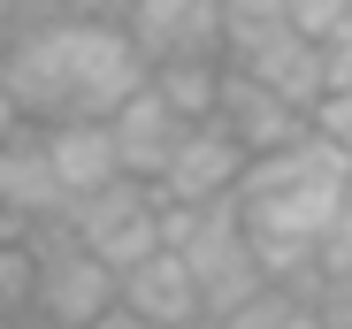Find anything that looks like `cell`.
<instances>
[{
    "instance_id": "11",
    "label": "cell",
    "mask_w": 352,
    "mask_h": 329,
    "mask_svg": "<svg viewBox=\"0 0 352 329\" xmlns=\"http://www.w3.org/2000/svg\"><path fill=\"white\" fill-rule=\"evenodd\" d=\"M38 146H46V161H54V177H62L69 199L107 192L115 177H123V161H115V131H107V123H46Z\"/></svg>"
},
{
    "instance_id": "14",
    "label": "cell",
    "mask_w": 352,
    "mask_h": 329,
    "mask_svg": "<svg viewBox=\"0 0 352 329\" xmlns=\"http://www.w3.org/2000/svg\"><path fill=\"white\" fill-rule=\"evenodd\" d=\"M283 16H291V31H299V38L329 46V38L352 31V0H283Z\"/></svg>"
},
{
    "instance_id": "12",
    "label": "cell",
    "mask_w": 352,
    "mask_h": 329,
    "mask_svg": "<svg viewBox=\"0 0 352 329\" xmlns=\"http://www.w3.org/2000/svg\"><path fill=\"white\" fill-rule=\"evenodd\" d=\"M146 84L161 92V107L176 123H214V100H222V54H176V62H153Z\"/></svg>"
},
{
    "instance_id": "9",
    "label": "cell",
    "mask_w": 352,
    "mask_h": 329,
    "mask_svg": "<svg viewBox=\"0 0 352 329\" xmlns=\"http://www.w3.org/2000/svg\"><path fill=\"white\" fill-rule=\"evenodd\" d=\"M115 306L153 321V329H207V306H199V284H192V268L176 260L168 245L146 253L131 276H115Z\"/></svg>"
},
{
    "instance_id": "10",
    "label": "cell",
    "mask_w": 352,
    "mask_h": 329,
    "mask_svg": "<svg viewBox=\"0 0 352 329\" xmlns=\"http://www.w3.org/2000/svg\"><path fill=\"white\" fill-rule=\"evenodd\" d=\"M107 131H115V161H123V177H138V184H153L161 169H168V153H176V138H184L192 123H176L168 107H161V92L153 84H138L123 107L107 115Z\"/></svg>"
},
{
    "instance_id": "16",
    "label": "cell",
    "mask_w": 352,
    "mask_h": 329,
    "mask_svg": "<svg viewBox=\"0 0 352 329\" xmlns=\"http://www.w3.org/2000/svg\"><path fill=\"white\" fill-rule=\"evenodd\" d=\"M344 223H352V177H344Z\"/></svg>"
},
{
    "instance_id": "13",
    "label": "cell",
    "mask_w": 352,
    "mask_h": 329,
    "mask_svg": "<svg viewBox=\"0 0 352 329\" xmlns=\"http://www.w3.org/2000/svg\"><path fill=\"white\" fill-rule=\"evenodd\" d=\"M207 329H329L299 291H283V284H261L245 306H230V314H214Z\"/></svg>"
},
{
    "instance_id": "8",
    "label": "cell",
    "mask_w": 352,
    "mask_h": 329,
    "mask_svg": "<svg viewBox=\"0 0 352 329\" xmlns=\"http://www.w3.org/2000/svg\"><path fill=\"white\" fill-rule=\"evenodd\" d=\"M62 177H54V161L38 146V131L23 123L16 138H0V223H16V230H46V223H62Z\"/></svg>"
},
{
    "instance_id": "6",
    "label": "cell",
    "mask_w": 352,
    "mask_h": 329,
    "mask_svg": "<svg viewBox=\"0 0 352 329\" xmlns=\"http://www.w3.org/2000/svg\"><path fill=\"white\" fill-rule=\"evenodd\" d=\"M115 23L131 31L146 69L176 54H222V0H115Z\"/></svg>"
},
{
    "instance_id": "1",
    "label": "cell",
    "mask_w": 352,
    "mask_h": 329,
    "mask_svg": "<svg viewBox=\"0 0 352 329\" xmlns=\"http://www.w3.org/2000/svg\"><path fill=\"white\" fill-rule=\"evenodd\" d=\"M0 84H8L16 115L31 131L46 123H107L138 84H146V54L115 16H69L23 46L0 54Z\"/></svg>"
},
{
    "instance_id": "5",
    "label": "cell",
    "mask_w": 352,
    "mask_h": 329,
    "mask_svg": "<svg viewBox=\"0 0 352 329\" xmlns=\"http://www.w3.org/2000/svg\"><path fill=\"white\" fill-rule=\"evenodd\" d=\"M238 184H245V146L222 123H192L176 138L168 169L153 177V199L161 207H214V199H238Z\"/></svg>"
},
{
    "instance_id": "17",
    "label": "cell",
    "mask_w": 352,
    "mask_h": 329,
    "mask_svg": "<svg viewBox=\"0 0 352 329\" xmlns=\"http://www.w3.org/2000/svg\"><path fill=\"white\" fill-rule=\"evenodd\" d=\"M92 329H123V321H115V314H107V321H92Z\"/></svg>"
},
{
    "instance_id": "4",
    "label": "cell",
    "mask_w": 352,
    "mask_h": 329,
    "mask_svg": "<svg viewBox=\"0 0 352 329\" xmlns=\"http://www.w3.org/2000/svg\"><path fill=\"white\" fill-rule=\"evenodd\" d=\"M62 230H69L92 260H107L115 276H131L146 253H161V199H153V184H138V177H115L107 192H85V199L62 207Z\"/></svg>"
},
{
    "instance_id": "2",
    "label": "cell",
    "mask_w": 352,
    "mask_h": 329,
    "mask_svg": "<svg viewBox=\"0 0 352 329\" xmlns=\"http://www.w3.org/2000/svg\"><path fill=\"white\" fill-rule=\"evenodd\" d=\"M344 177H352V153L329 146V138H314V131L299 146H283V153L245 161L238 223H245V245H253L268 284L299 291L314 276L322 238L344 223Z\"/></svg>"
},
{
    "instance_id": "7",
    "label": "cell",
    "mask_w": 352,
    "mask_h": 329,
    "mask_svg": "<svg viewBox=\"0 0 352 329\" xmlns=\"http://www.w3.org/2000/svg\"><path fill=\"white\" fill-rule=\"evenodd\" d=\"M214 123L245 146V161H261V153H283V146H299L307 138V115L291 107L283 92H268L261 77H245V69H222V100H214Z\"/></svg>"
},
{
    "instance_id": "15",
    "label": "cell",
    "mask_w": 352,
    "mask_h": 329,
    "mask_svg": "<svg viewBox=\"0 0 352 329\" xmlns=\"http://www.w3.org/2000/svg\"><path fill=\"white\" fill-rule=\"evenodd\" d=\"M322 92H352V31L322 46Z\"/></svg>"
},
{
    "instance_id": "3",
    "label": "cell",
    "mask_w": 352,
    "mask_h": 329,
    "mask_svg": "<svg viewBox=\"0 0 352 329\" xmlns=\"http://www.w3.org/2000/svg\"><path fill=\"white\" fill-rule=\"evenodd\" d=\"M31 260H38V276H31V321H46V329H92V321L115 314V268L92 260L62 223L31 230Z\"/></svg>"
}]
</instances>
